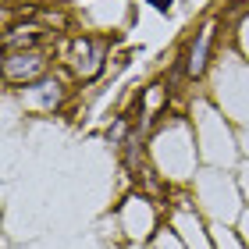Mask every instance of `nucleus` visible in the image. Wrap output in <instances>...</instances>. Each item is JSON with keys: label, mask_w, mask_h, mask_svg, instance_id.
I'll list each match as a JSON object with an SVG mask.
<instances>
[{"label": "nucleus", "mask_w": 249, "mask_h": 249, "mask_svg": "<svg viewBox=\"0 0 249 249\" xmlns=\"http://www.w3.org/2000/svg\"><path fill=\"white\" fill-rule=\"evenodd\" d=\"M132 135H135L132 121H128V118H118V121H114V124L107 128V142H110V146H118V150H124Z\"/></svg>", "instance_id": "6"}, {"label": "nucleus", "mask_w": 249, "mask_h": 249, "mask_svg": "<svg viewBox=\"0 0 249 249\" xmlns=\"http://www.w3.org/2000/svg\"><path fill=\"white\" fill-rule=\"evenodd\" d=\"M104 61H107V43L96 39V36H78L71 43V68L75 75L89 82V78H96L104 71Z\"/></svg>", "instance_id": "2"}, {"label": "nucleus", "mask_w": 249, "mask_h": 249, "mask_svg": "<svg viewBox=\"0 0 249 249\" xmlns=\"http://www.w3.org/2000/svg\"><path fill=\"white\" fill-rule=\"evenodd\" d=\"M213 32H217V29H213V21H210V25H203L199 32H196V36H192V43H189V50H185V75L189 78H199L203 71H207V64H210V47H213Z\"/></svg>", "instance_id": "3"}, {"label": "nucleus", "mask_w": 249, "mask_h": 249, "mask_svg": "<svg viewBox=\"0 0 249 249\" xmlns=\"http://www.w3.org/2000/svg\"><path fill=\"white\" fill-rule=\"evenodd\" d=\"M47 75V57L39 50H11L4 53V78L11 86H32Z\"/></svg>", "instance_id": "1"}, {"label": "nucleus", "mask_w": 249, "mask_h": 249, "mask_svg": "<svg viewBox=\"0 0 249 249\" xmlns=\"http://www.w3.org/2000/svg\"><path fill=\"white\" fill-rule=\"evenodd\" d=\"M43 36V32L36 25H15V29H7L4 32V50H32V43H36Z\"/></svg>", "instance_id": "5"}, {"label": "nucleus", "mask_w": 249, "mask_h": 249, "mask_svg": "<svg viewBox=\"0 0 249 249\" xmlns=\"http://www.w3.org/2000/svg\"><path fill=\"white\" fill-rule=\"evenodd\" d=\"M25 96H29L39 110H57V107L64 104L68 89H64V82H61L57 75H43V78H36L32 86H25Z\"/></svg>", "instance_id": "4"}, {"label": "nucleus", "mask_w": 249, "mask_h": 249, "mask_svg": "<svg viewBox=\"0 0 249 249\" xmlns=\"http://www.w3.org/2000/svg\"><path fill=\"white\" fill-rule=\"evenodd\" d=\"M150 4H153L157 11H171V0H150Z\"/></svg>", "instance_id": "7"}]
</instances>
